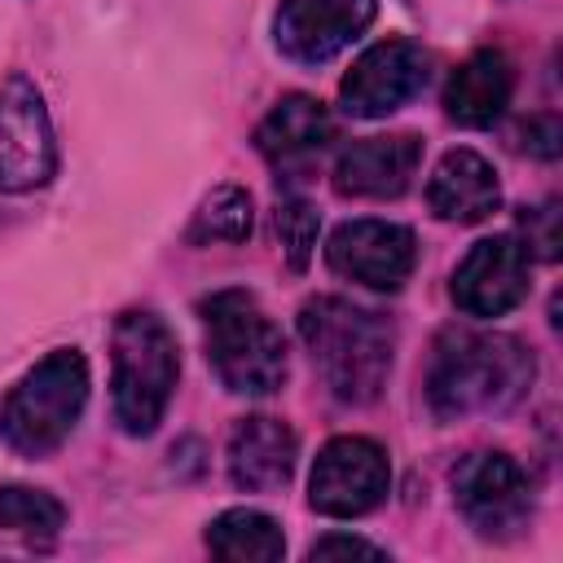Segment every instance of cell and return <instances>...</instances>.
I'll return each instance as SVG.
<instances>
[{
    "mask_svg": "<svg viewBox=\"0 0 563 563\" xmlns=\"http://www.w3.org/2000/svg\"><path fill=\"white\" fill-rule=\"evenodd\" d=\"M532 352L497 330H444L427 369V400L440 418H479L515 409L532 387Z\"/></svg>",
    "mask_w": 563,
    "mask_h": 563,
    "instance_id": "1",
    "label": "cell"
},
{
    "mask_svg": "<svg viewBox=\"0 0 563 563\" xmlns=\"http://www.w3.org/2000/svg\"><path fill=\"white\" fill-rule=\"evenodd\" d=\"M299 339L334 400L343 405L378 400L396 347V334L378 312L339 295H317L299 308Z\"/></svg>",
    "mask_w": 563,
    "mask_h": 563,
    "instance_id": "2",
    "label": "cell"
},
{
    "mask_svg": "<svg viewBox=\"0 0 563 563\" xmlns=\"http://www.w3.org/2000/svg\"><path fill=\"white\" fill-rule=\"evenodd\" d=\"M207 361L238 396H268L286 383V339L273 317L246 290H220L202 299Z\"/></svg>",
    "mask_w": 563,
    "mask_h": 563,
    "instance_id": "3",
    "label": "cell"
},
{
    "mask_svg": "<svg viewBox=\"0 0 563 563\" xmlns=\"http://www.w3.org/2000/svg\"><path fill=\"white\" fill-rule=\"evenodd\" d=\"M84 400L88 365L75 347H57L9 387L0 405V435L22 457H48L75 431Z\"/></svg>",
    "mask_w": 563,
    "mask_h": 563,
    "instance_id": "4",
    "label": "cell"
},
{
    "mask_svg": "<svg viewBox=\"0 0 563 563\" xmlns=\"http://www.w3.org/2000/svg\"><path fill=\"white\" fill-rule=\"evenodd\" d=\"M110 361H114V422L128 435H150L172 400L176 387V339L163 325V317L132 308L114 321L110 334Z\"/></svg>",
    "mask_w": 563,
    "mask_h": 563,
    "instance_id": "5",
    "label": "cell"
},
{
    "mask_svg": "<svg viewBox=\"0 0 563 563\" xmlns=\"http://www.w3.org/2000/svg\"><path fill=\"white\" fill-rule=\"evenodd\" d=\"M453 501L466 515V523L493 541L515 537L532 515V488L523 466L510 453H493V449L466 453L453 466Z\"/></svg>",
    "mask_w": 563,
    "mask_h": 563,
    "instance_id": "6",
    "label": "cell"
},
{
    "mask_svg": "<svg viewBox=\"0 0 563 563\" xmlns=\"http://www.w3.org/2000/svg\"><path fill=\"white\" fill-rule=\"evenodd\" d=\"M57 172V145L40 88L26 75L0 84V194H26Z\"/></svg>",
    "mask_w": 563,
    "mask_h": 563,
    "instance_id": "7",
    "label": "cell"
},
{
    "mask_svg": "<svg viewBox=\"0 0 563 563\" xmlns=\"http://www.w3.org/2000/svg\"><path fill=\"white\" fill-rule=\"evenodd\" d=\"M387 484H391V466L383 444L365 435H339L312 462L308 501L330 519H356L387 497Z\"/></svg>",
    "mask_w": 563,
    "mask_h": 563,
    "instance_id": "8",
    "label": "cell"
},
{
    "mask_svg": "<svg viewBox=\"0 0 563 563\" xmlns=\"http://www.w3.org/2000/svg\"><path fill=\"white\" fill-rule=\"evenodd\" d=\"M427 66L431 62L413 40H383L352 62L339 84V101L356 119H383L422 92Z\"/></svg>",
    "mask_w": 563,
    "mask_h": 563,
    "instance_id": "9",
    "label": "cell"
},
{
    "mask_svg": "<svg viewBox=\"0 0 563 563\" xmlns=\"http://www.w3.org/2000/svg\"><path fill=\"white\" fill-rule=\"evenodd\" d=\"M325 260L347 282H361L369 290H400L413 273L418 242L405 224L391 220H347L330 233Z\"/></svg>",
    "mask_w": 563,
    "mask_h": 563,
    "instance_id": "10",
    "label": "cell"
},
{
    "mask_svg": "<svg viewBox=\"0 0 563 563\" xmlns=\"http://www.w3.org/2000/svg\"><path fill=\"white\" fill-rule=\"evenodd\" d=\"M528 295V246L515 233H493L466 251L453 273V303L466 317H506Z\"/></svg>",
    "mask_w": 563,
    "mask_h": 563,
    "instance_id": "11",
    "label": "cell"
},
{
    "mask_svg": "<svg viewBox=\"0 0 563 563\" xmlns=\"http://www.w3.org/2000/svg\"><path fill=\"white\" fill-rule=\"evenodd\" d=\"M374 0H282L273 35L290 62L321 66L374 22Z\"/></svg>",
    "mask_w": 563,
    "mask_h": 563,
    "instance_id": "12",
    "label": "cell"
},
{
    "mask_svg": "<svg viewBox=\"0 0 563 563\" xmlns=\"http://www.w3.org/2000/svg\"><path fill=\"white\" fill-rule=\"evenodd\" d=\"M422 163V141L413 132L352 141L334 163V189L343 198H400Z\"/></svg>",
    "mask_w": 563,
    "mask_h": 563,
    "instance_id": "13",
    "label": "cell"
},
{
    "mask_svg": "<svg viewBox=\"0 0 563 563\" xmlns=\"http://www.w3.org/2000/svg\"><path fill=\"white\" fill-rule=\"evenodd\" d=\"M295 453H299V440L282 418H264V413L242 418L229 431V449H224L229 479L242 493H273L290 479Z\"/></svg>",
    "mask_w": 563,
    "mask_h": 563,
    "instance_id": "14",
    "label": "cell"
},
{
    "mask_svg": "<svg viewBox=\"0 0 563 563\" xmlns=\"http://www.w3.org/2000/svg\"><path fill=\"white\" fill-rule=\"evenodd\" d=\"M427 202L449 224H479L501 207V185L488 158L475 150H449L427 180Z\"/></svg>",
    "mask_w": 563,
    "mask_h": 563,
    "instance_id": "15",
    "label": "cell"
},
{
    "mask_svg": "<svg viewBox=\"0 0 563 563\" xmlns=\"http://www.w3.org/2000/svg\"><path fill=\"white\" fill-rule=\"evenodd\" d=\"M330 136H334V123H330L325 106L308 92H286L268 110V119L255 128L260 154L277 167H299V163L317 158Z\"/></svg>",
    "mask_w": 563,
    "mask_h": 563,
    "instance_id": "16",
    "label": "cell"
},
{
    "mask_svg": "<svg viewBox=\"0 0 563 563\" xmlns=\"http://www.w3.org/2000/svg\"><path fill=\"white\" fill-rule=\"evenodd\" d=\"M510 88H515V70H510L506 53L479 48V53H471V57L449 75L444 110H449V119L462 123V128H488V123L506 110Z\"/></svg>",
    "mask_w": 563,
    "mask_h": 563,
    "instance_id": "17",
    "label": "cell"
},
{
    "mask_svg": "<svg viewBox=\"0 0 563 563\" xmlns=\"http://www.w3.org/2000/svg\"><path fill=\"white\" fill-rule=\"evenodd\" d=\"M207 545L216 559H229V563H273L286 554V537H282L277 519L264 510H246V506L211 519Z\"/></svg>",
    "mask_w": 563,
    "mask_h": 563,
    "instance_id": "18",
    "label": "cell"
},
{
    "mask_svg": "<svg viewBox=\"0 0 563 563\" xmlns=\"http://www.w3.org/2000/svg\"><path fill=\"white\" fill-rule=\"evenodd\" d=\"M66 523V506L44 493V488H26V484H4L0 488V528L31 537V541H53Z\"/></svg>",
    "mask_w": 563,
    "mask_h": 563,
    "instance_id": "19",
    "label": "cell"
},
{
    "mask_svg": "<svg viewBox=\"0 0 563 563\" xmlns=\"http://www.w3.org/2000/svg\"><path fill=\"white\" fill-rule=\"evenodd\" d=\"M251 238V194L238 185H220L194 211L185 242H246Z\"/></svg>",
    "mask_w": 563,
    "mask_h": 563,
    "instance_id": "20",
    "label": "cell"
},
{
    "mask_svg": "<svg viewBox=\"0 0 563 563\" xmlns=\"http://www.w3.org/2000/svg\"><path fill=\"white\" fill-rule=\"evenodd\" d=\"M273 224H277V238H282V251H286L290 268L303 273L308 260H312V246H317V229H321L317 211H312L303 198L282 194V198H277V211H273Z\"/></svg>",
    "mask_w": 563,
    "mask_h": 563,
    "instance_id": "21",
    "label": "cell"
},
{
    "mask_svg": "<svg viewBox=\"0 0 563 563\" xmlns=\"http://www.w3.org/2000/svg\"><path fill=\"white\" fill-rule=\"evenodd\" d=\"M523 233L541 260H559V202H541L532 211H523Z\"/></svg>",
    "mask_w": 563,
    "mask_h": 563,
    "instance_id": "22",
    "label": "cell"
},
{
    "mask_svg": "<svg viewBox=\"0 0 563 563\" xmlns=\"http://www.w3.org/2000/svg\"><path fill=\"white\" fill-rule=\"evenodd\" d=\"M559 141H563V128L554 114H537L523 123V150L537 154V158H559Z\"/></svg>",
    "mask_w": 563,
    "mask_h": 563,
    "instance_id": "23",
    "label": "cell"
},
{
    "mask_svg": "<svg viewBox=\"0 0 563 563\" xmlns=\"http://www.w3.org/2000/svg\"><path fill=\"white\" fill-rule=\"evenodd\" d=\"M352 554H361V559H383V550H378L374 541L343 537V532L321 537V541H312V545H308V559H352Z\"/></svg>",
    "mask_w": 563,
    "mask_h": 563,
    "instance_id": "24",
    "label": "cell"
}]
</instances>
